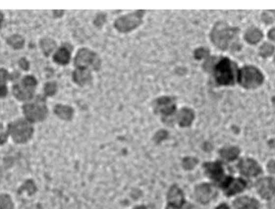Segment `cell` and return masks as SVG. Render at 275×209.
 I'll return each instance as SVG.
<instances>
[{"label":"cell","instance_id":"cell-1","mask_svg":"<svg viewBox=\"0 0 275 209\" xmlns=\"http://www.w3.org/2000/svg\"><path fill=\"white\" fill-rule=\"evenodd\" d=\"M238 29L229 27L225 23L219 22L213 27L211 39L216 46L225 50L238 37Z\"/></svg>","mask_w":275,"mask_h":209},{"label":"cell","instance_id":"cell-2","mask_svg":"<svg viewBox=\"0 0 275 209\" xmlns=\"http://www.w3.org/2000/svg\"><path fill=\"white\" fill-rule=\"evenodd\" d=\"M264 78L262 73L253 66L242 68L238 74V80L242 86L247 89L257 88L262 85Z\"/></svg>","mask_w":275,"mask_h":209},{"label":"cell","instance_id":"cell-3","mask_svg":"<svg viewBox=\"0 0 275 209\" xmlns=\"http://www.w3.org/2000/svg\"><path fill=\"white\" fill-rule=\"evenodd\" d=\"M8 132L16 143H24L31 138L33 128L27 121L20 119L10 123Z\"/></svg>","mask_w":275,"mask_h":209},{"label":"cell","instance_id":"cell-4","mask_svg":"<svg viewBox=\"0 0 275 209\" xmlns=\"http://www.w3.org/2000/svg\"><path fill=\"white\" fill-rule=\"evenodd\" d=\"M24 113L29 123L41 122L46 118L48 109L44 101L36 100L35 103L25 104Z\"/></svg>","mask_w":275,"mask_h":209},{"label":"cell","instance_id":"cell-5","mask_svg":"<svg viewBox=\"0 0 275 209\" xmlns=\"http://www.w3.org/2000/svg\"><path fill=\"white\" fill-rule=\"evenodd\" d=\"M215 78L218 84L220 85H233L234 82V74L232 62L229 59L224 58L217 65L215 68Z\"/></svg>","mask_w":275,"mask_h":209},{"label":"cell","instance_id":"cell-6","mask_svg":"<svg viewBox=\"0 0 275 209\" xmlns=\"http://www.w3.org/2000/svg\"><path fill=\"white\" fill-rule=\"evenodd\" d=\"M36 80L34 77L27 76L20 84L14 85L13 94L20 101H28L33 97Z\"/></svg>","mask_w":275,"mask_h":209},{"label":"cell","instance_id":"cell-7","mask_svg":"<svg viewBox=\"0 0 275 209\" xmlns=\"http://www.w3.org/2000/svg\"><path fill=\"white\" fill-rule=\"evenodd\" d=\"M143 14V11H138L134 13L128 14L127 16H122L116 20L114 26L118 31L122 32L131 31L142 24Z\"/></svg>","mask_w":275,"mask_h":209},{"label":"cell","instance_id":"cell-8","mask_svg":"<svg viewBox=\"0 0 275 209\" xmlns=\"http://www.w3.org/2000/svg\"><path fill=\"white\" fill-rule=\"evenodd\" d=\"M75 65L78 69H88L89 67L98 69L100 66V60L97 54L89 49H81L75 58Z\"/></svg>","mask_w":275,"mask_h":209},{"label":"cell","instance_id":"cell-9","mask_svg":"<svg viewBox=\"0 0 275 209\" xmlns=\"http://www.w3.org/2000/svg\"><path fill=\"white\" fill-rule=\"evenodd\" d=\"M256 187L262 198L271 199L275 193V180L270 177L261 179L257 181Z\"/></svg>","mask_w":275,"mask_h":209},{"label":"cell","instance_id":"cell-10","mask_svg":"<svg viewBox=\"0 0 275 209\" xmlns=\"http://www.w3.org/2000/svg\"><path fill=\"white\" fill-rule=\"evenodd\" d=\"M238 167L242 174L246 176H256L262 171L258 163L251 158L242 159Z\"/></svg>","mask_w":275,"mask_h":209},{"label":"cell","instance_id":"cell-11","mask_svg":"<svg viewBox=\"0 0 275 209\" xmlns=\"http://www.w3.org/2000/svg\"><path fill=\"white\" fill-rule=\"evenodd\" d=\"M247 183L242 179H227L223 183L225 193L228 196H233L234 194L239 193L245 189Z\"/></svg>","mask_w":275,"mask_h":209},{"label":"cell","instance_id":"cell-12","mask_svg":"<svg viewBox=\"0 0 275 209\" xmlns=\"http://www.w3.org/2000/svg\"><path fill=\"white\" fill-rule=\"evenodd\" d=\"M169 205L167 209H180L184 204V196L182 191L176 187H171L168 193Z\"/></svg>","mask_w":275,"mask_h":209},{"label":"cell","instance_id":"cell-13","mask_svg":"<svg viewBox=\"0 0 275 209\" xmlns=\"http://www.w3.org/2000/svg\"><path fill=\"white\" fill-rule=\"evenodd\" d=\"M213 192L212 188L209 184H202L197 187L195 190V196L200 203L206 204L209 200L213 198Z\"/></svg>","mask_w":275,"mask_h":209},{"label":"cell","instance_id":"cell-14","mask_svg":"<svg viewBox=\"0 0 275 209\" xmlns=\"http://www.w3.org/2000/svg\"><path fill=\"white\" fill-rule=\"evenodd\" d=\"M207 173L215 181H220L223 176V168L220 162H209L204 165Z\"/></svg>","mask_w":275,"mask_h":209},{"label":"cell","instance_id":"cell-15","mask_svg":"<svg viewBox=\"0 0 275 209\" xmlns=\"http://www.w3.org/2000/svg\"><path fill=\"white\" fill-rule=\"evenodd\" d=\"M236 209H258L259 205L257 200L249 197H242L234 202Z\"/></svg>","mask_w":275,"mask_h":209},{"label":"cell","instance_id":"cell-16","mask_svg":"<svg viewBox=\"0 0 275 209\" xmlns=\"http://www.w3.org/2000/svg\"><path fill=\"white\" fill-rule=\"evenodd\" d=\"M195 118L194 112L189 108H184L181 109L179 115V123L181 127H189L192 123Z\"/></svg>","mask_w":275,"mask_h":209},{"label":"cell","instance_id":"cell-17","mask_svg":"<svg viewBox=\"0 0 275 209\" xmlns=\"http://www.w3.org/2000/svg\"><path fill=\"white\" fill-rule=\"evenodd\" d=\"M171 98L165 97V98H159L157 100V104L160 107V109L163 114L168 115L175 111V104H171Z\"/></svg>","mask_w":275,"mask_h":209},{"label":"cell","instance_id":"cell-18","mask_svg":"<svg viewBox=\"0 0 275 209\" xmlns=\"http://www.w3.org/2000/svg\"><path fill=\"white\" fill-rule=\"evenodd\" d=\"M74 80L78 85H83L91 80V74L88 69H77L74 73Z\"/></svg>","mask_w":275,"mask_h":209},{"label":"cell","instance_id":"cell-19","mask_svg":"<svg viewBox=\"0 0 275 209\" xmlns=\"http://www.w3.org/2000/svg\"><path fill=\"white\" fill-rule=\"evenodd\" d=\"M54 111L58 117H60L64 120H70L74 114V109H72L71 107L63 105V104L55 105Z\"/></svg>","mask_w":275,"mask_h":209},{"label":"cell","instance_id":"cell-20","mask_svg":"<svg viewBox=\"0 0 275 209\" xmlns=\"http://www.w3.org/2000/svg\"><path fill=\"white\" fill-rule=\"evenodd\" d=\"M54 60L60 65H66L70 60V52L64 48L59 49L55 54Z\"/></svg>","mask_w":275,"mask_h":209},{"label":"cell","instance_id":"cell-21","mask_svg":"<svg viewBox=\"0 0 275 209\" xmlns=\"http://www.w3.org/2000/svg\"><path fill=\"white\" fill-rule=\"evenodd\" d=\"M9 74L5 69H0V98L5 97L7 94V81Z\"/></svg>","mask_w":275,"mask_h":209},{"label":"cell","instance_id":"cell-22","mask_svg":"<svg viewBox=\"0 0 275 209\" xmlns=\"http://www.w3.org/2000/svg\"><path fill=\"white\" fill-rule=\"evenodd\" d=\"M262 31L257 28H252L248 30L246 34V40L250 44H256V43L259 42L260 40H262Z\"/></svg>","mask_w":275,"mask_h":209},{"label":"cell","instance_id":"cell-23","mask_svg":"<svg viewBox=\"0 0 275 209\" xmlns=\"http://www.w3.org/2000/svg\"><path fill=\"white\" fill-rule=\"evenodd\" d=\"M239 152L238 147H230V148H224L220 151V155L227 160L231 161L234 160L238 157Z\"/></svg>","mask_w":275,"mask_h":209},{"label":"cell","instance_id":"cell-24","mask_svg":"<svg viewBox=\"0 0 275 209\" xmlns=\"http://www.w3.org/2000/svg\"><path fill=\"white\" fill-rule=\"evenodd\" d=\"M41 48H42L43 51L45 52V55L49 56V54L51 53L53 50L55 49V44L54 40L51 39H45L43 40L40 43Z\"/></svg>","mask_w":275,"mask_h":209},{"label":"cell","instance_id":"cell-25","mask_svg":"<svg viewBox=\"0 0 275 209\" xmlns=\"http://www.w3.org/2000/svg\"><path fill=\"white\" fill-rule=\"evenodd\" d=\"M7 43L14 49H21L25 44V40L19 35H15L7 40Z\"/></svg>","mask_w":275,"mask_h":209},{"label":"cell","instance_id":"cell-26","mask_svg":"<svg viewBox=\"0 0 275 209\" xmlns=\"http://www.w3.org/2000/svg\"><path fill=\"white\" fill-rule=\"evenodd\" d=\"M274 51H275V48H274L273 45L266 43L260 49V55L264 56V57H267V56L272 55Z\"/></svg>","mask_w":275,"mask_h":209},{"label":"cell","instance_id":"cell-27","mask_svg":"<svg viewBox=\"0 0 275 209\" xmlns=\"http://www.w3.org/2000/svg\"><path fill=\"white\" fill-rule=\"evenodd\" d=\"M0 209H13V205L9 196H0Z\"/></svg>","mask_w":275,"mask_h":209},{"label":"cell","instance_id":"cell-28","mask_svg":"<svg viewBox=\"0 0 275 209\" xmlns=\"http://www.w3.org/2000/svg\"><path fill=\"white\" fill-rule=\"evenodd\" d=\"M197 163V159L194 158H185L183 161V166L187 170L192 169Z\"/></svg>","mask_w":275,"mask_h":209},{"label":"cell","instance_id":"cell-29","mask_svg":"<svg viewBox=\"0 0 275 209\" xmlns=\"http://www.w3.org/2000/svg\"><path fill=\"white\" fill-rule=\"evenodd\" d=\"M56 91V84L55 82L47 83L45 85V92L47 96H53Z\"/></svg>","mask_w":275,"mask_h":209},{"label":"cell","instance_id":"cell-30","mask_svg":"<svg viewBox=\"0 0 275 209\" xmlns=\"http://www.w3.org/2000/svg\"><path fill=\"white\" fill-rule=\"evenodd\" d=\"M263 20H264L265 22L271 23L275 20V11H267V12H265L264 15H263Z\"/></svg>","mask_w":275,"mask_h":209},{"label":"cell","instance_id":"cell-31","mask_svg":"<svg viewBox=\"0 0 275 209\" xmlns=\"http://www.w3.org/2000/svg\"><path fill=\"white\" fill-rule=\"evenodd\" d=\"M7 132L4 130V127L2 124H0V145L3 144V143L7 141Z\"/></svg>","mask_w":275,"mask_h":209},{"label":"cell","instance_id":"cell-32","mask_svg":"<svg viewBox=\"0 0 275 209\" xmlns=\"http://www.w3.org/2000/svg\"><path fill=\"white\" fill-rule=\"evenodd\" d=\"M195 57L197 58V59H201V58L205 57V56H208L209 55V52L206 51L205 49H198L195 52Z\"/></svg>","mask_w":275,"mask_h":209},{"label":"cell","instance_id":"cell-33","mask_svg":"<svg viewBox=\"0 0 275 209\" xmlns=\"http://www.w3.org/2000/svg\"><path fill=\"white\" fill-rule=\"evenodd\" d=\"M268 169L272 173H275V161H271L269 162Z\"/></svg>","mask_w":275,"mask_h":209},{"label":"cell","instance_id":"cell-34","mask_svg":"<svg viewBox=\"0 0 275 209\" xmlns=\"http://www.w3.org/2000/svg\"><path fill=\"white\" fill-rule=\"evenodd\" d=\"M20 65L25 70H28V63L27 60H25V59H22V60H20Z\"/></svg>","mask_w":275,"mask_h":209},{"label":"cell","instance_id":"cell-35","mask_svg":"<svg viewBox=\"0 0 275 209\" xmlns=\"http://www.w3.org/2000/svg\"><path fill=\"white\" fill-rule=\"evenodd\" d=\"M269 38H271V40H273L275 41V28L271 29L270 32L268 34Z\"/></svg>","mask_w":275,"mask_h":209},{"label":"cell","instance_id":"cell-36","mask_svg":"<svg viewBox=\"0 0 275 209\" xmlns=\"http://www.w3.org/2000/svg\"><path fill=\"white\" fill-rule=\"evenodd\" d=\"M217 209H229V208L226 205H221Z\"/></svg>","mask_w":275,"mask_h":209},{"label":"cell","instance_id":"cell-37","mask_svg":"<svg viewBox=\"0 0 275 209\" xmlns=\"http://www.w3.org/2000/svg\"><path fill=\"white\" fill-rule=\"evenodd\" d=\"M2 20H3V16H2V14L0 12V27H1V25H2Z\"/></svg>","mask_w":275,"mask_h":209},{"label":"cell","instance_id":"cell-38","mask_svg":"<svg viewBox=\"0 0 275 209\" xmlns=\"http://www.w3.org/2000/svg\"><path fill=\"white\" fill-rule=\"evenodd\" d=\"M136 209H146L144 207L136 208Z\"/></svg>","mask_w":275,"mask_h":209},{"label":"cell","instance_id":"cell-39","mask_svg":"<svg viewBox=\"0 0 275 209\" xmlns=\"http://www.w3.org/2000/svg\"></svg>","mask_w":275,"mask_h":209}]
</instances>
